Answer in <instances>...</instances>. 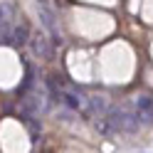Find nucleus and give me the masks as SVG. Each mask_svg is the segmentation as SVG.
Instances as JSON below:
<instances>
[{
	"mask_svg": "<svg viewBox=\"0 0 153 153\" xmlns=\"http://www.w3.org/2000/svg\"><path fill=\"white\" fill-rule=\"evenodd\" d=\"M106 111H109V106H106V99H104V97H91L89 99L87 114H106Z\"/></svg>",
	"mask_w": 153,
	"mask_h": 153,
	"instance_id": "7",
	"label": "nucleus"
},
{
	"mask_svg": "<svg viewBox=\"0 0 153 153\" xmlns=\"http://www.w3.org/2000/svg\"><path fill=\"white\" fill-rule=\"evenodd\" d=\"M37 5H50V7H54V5H52V0H37Z\"/></svg>",
	"mask_w": 153,
	"mask_h": 153,
	"instance_id": "8",
	"label": "nucleus"
},
{
	"mask_svg": "<svg viewBox=\"0 0 153 153\" xmlns=\"http://www.w3.org/2000/svg\"><path fill=\"white\" fill-rule=\"evenodd\" d=\"M57 99H59L64 106H69L74 111H82V114H87V109H89V99L84 97L82 91H76L74 87H62V84H59V89H57Z\"/></svg>",
	"mask_w": 153,
	"mask_h": 153,
	"instance_id": "1",
	"label": "nucleus"
},
{
	"mask_svg": "<svg viewBox=\"0 0 153 153\" xmlns=\"http://www.w3.org/2000/svg\"><path fill=\"white\" fill-rule=\"evenodd\" d=\"M30 47H32L35 57H40V59H52V45H50V40H47L42 32H37V35L30 37Z\"/></svg>",
	"mask_w": 153,
	"mask_h": 153,
	"instance_id": "4",
	"label": "nucleus"
},
{
	"mask_svg": "<svg viewBox=\"0 0 153 153\" xmlns=\"http://www.w3.org/2000/svg\"><path fill=\"white\" fill-rule=\"evenodd\" d=\"M136 116H138L141 123H153V99L151 97L136 99Z\"/></svg>",
	"mask_w": 153,
	"mask_h": 153,
	"instance_id": "5",
	"label": "nucleus"
},
{
	"mask_svg": "<svg viewBox=\"0 0 153 153\" xmlns=\"http://www.w3.org/2000/svg\"><path fill=\"white\" fill-rule=\"evenodd\" d=\"M37 15H40L42 27L52 32V37H54L52 42H59V45H62V37L57 35V15H54V7H50V5H37Z\"/></svg>",
	"mask_w": 153,
	"mask_h": 153,
	"instance_id": "2",
	"label": "nucleus"
},
{
	"mask_svg": "<svg viewBox=\"0 0 153 153\" xmlns=\"http://www.w3.org/2000/svg\"><path fill=\"white\" fill-rule=\"evenodd\" d=\"M13 27H15V7L10 3H3L0 5V37L7 40Z\"/></svg>",
	"mask_w": 153,
	"mask_h": 153,
	"instance_id": "3",
	"label": "nucleus"
},
{
	"mask_svg": "<svg viewBox=\"0 0 153 153\" xmlns=\"http://www.w3.org/2000/svg\"><path fill=\"white\" fill-rule=\"evenodd\" d=\"M10 45L13 47H22V45H27L30 42V27H27V22H15V27H13V32H10Z\"/></svg>",
	"mask_w": 153,
	"mask_h": 153,
	"instance_id": "6",
	"label": "nucleus"
}]
</instances>
